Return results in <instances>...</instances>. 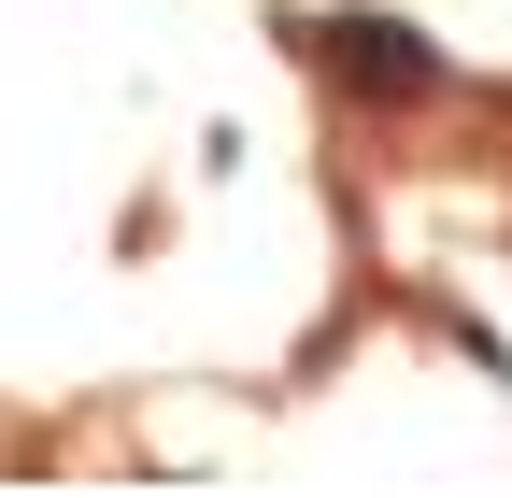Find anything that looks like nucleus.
Segmentation results:
<instances>
[{
	"mask_svg": "<svg viewBox=\"0 0 512 498\" xmlns=\"http://www.w3.org/2000/svg\"><path fill=\"white\" fill-rule=\"evenodd\" d=\"M313 57H328L342 86H384V100H427V86H441V57H427L399 15H328V29H313Z\"/></svg>",
	"mask_w": 512,
	"mask_h": 498,
	"instance_id": "1",
	"label": "nucleus"
}]
</instances>
